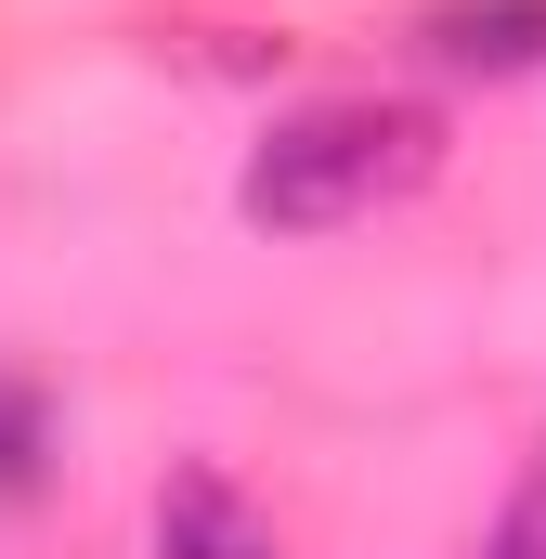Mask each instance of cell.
<instances>
[{
    "label": "cell",
    "instance_id": "cell-1",
    "mask_svg": "<svg viewBox=\"0 0 546 559\" xmlns=\"http://www.w3.org/2000/svg\"><path fill=\"white\" fill-rule=\"evenodd\" d=\"M429 169H442V131H429L416 105L352 92V105H299V118H273V143L248 156V182H235V209H248L261 235H339V222L404 209Z\"/></svg>",
    "mask_w": 546,
    "mask_h": 559
},
{
    "label": "cell",
    "instance_id": "cell-2",
    "mask_svg": "<svg viewBox=\"0 0 546 559\" xmlns=\"http://www.w3.org/2000/svg\"><path fill=\"white\" fill-rule=\"evenodd\" d=\"M156 559H286V547H273V521L222 481V468H182V481L156 495Z\"/></svg>",
    "mask_w": 546,
    "mask_h": 559
},
{
    "label": "cell",
    "instance_id": "cell-3",
    "mask_svg": "<svg viewBox=\"0 0 546 559\" xmlns=\"http://www.w3.org/2000/svg\"><path fill=\"white\" fill-rule=\"evenodd\" d=\"M416 39H429L442 66H468V79H521L546 52V0H442Z\"/></svg>",
    "mask_w": 546,
    "mask_h": 559
},
{
    "label": "cell",
    "instance_id": "cell-4",
    "mask_svg": "<svg viewBox=\"0 0 546 559\" xmlns=\"http://www.w3.org/2000/svg\"><path fill=\"white\" fill-rule=\"evenodd\" d=\"M39 468H52V404L0 378V495H39Z\"/></svg>",
    "mask_w": 546,
    "mask_h": 559
},
{
    "label": "cell",
    "instance_id": "cell-5",
    "mask_svg": "<svg viewBox=\"0 0 546 559\" xmlns=\"http://www.w3.org/2000/svg\"><path fill=\"white\" fill-rule=\"evenodd\" d=\"M482 559H546V455L521 468V495H508V521L482 534Z\"/></svg>",
    "mask_w": 546,
    "mask_h": 559
}]
</instances>
